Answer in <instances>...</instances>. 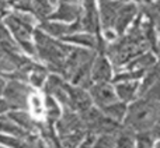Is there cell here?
<instances>
[{
  "mask_svg": "<svg viewBox=\"0 0 160 148\" xmlns=\"http://www.w3.org/2000/svg\"><path fill=\"white\" fill-rule=\"evenodd\" d=\"M159 124V82L127 108L122 127L133 134L152 130Z\"/></svg>",
  "mask_w": 160,
  "mask_h": 148,
  "instance_id": "1",
  "label": "cell"
},
{
  "mask_svg": "<svg viewBox=\"0 0 160 148\" xmlns=\"http://www.w3.org/2000/svg\"><path fill=\"white\" fill-rule=\"evenodd\" d=\"M34 46H35V56L45 64L48 72L53 74H61L63 67L65 59L70 52L73 45H69L63 41H56L55 38L47 35L39 28L34 30Z\"/></svg>",
  "mask_w": 160,
  "mask_h": 148,
  "instance_id": "2",
  "label": "cell"
},
{
  "mask_svg": "<svg viewBox=\"0 0 160 148\" xmlns=\"http://www.w3.org/2000/svg\"><path fill=\"white\" fill-rule=\"evenodd\" d=\"M3 24L11 34L13 39L21 52H25L30 56H35V46H34V30H35L37 20L28 11L14 10L4 16Z\"/></svg>",
  "mask_w": 160,
  "mask_h": 148,
  "instance_id": "3",
  "label": "cell"
},
{
  "mask_svg": "<svg viewBox=\"0 0 160 148\" xmlns=\"http://www.w3.org/2000/svg\"><path fill=\"white\" fill-rule=\"evenodd\" d=\"M53 127L58 134L59 143L63 148H76L87 136L80 115L75 110L66 109V108L61 113L59 119L55 122Z\"/></svg>",
  "mask_w": 160,
  "mask_h": 148,
  "instance_id": "4",
  "label": "cell"
},
{
  "mask_svg": "<svg viewBox=\"0 0 160 148\" xmlns=\"http://www.w3.org/2000/svg\"><path fill=\"white\" fill-rule=\"evenodd\" d=\"M32 94V87L28 85L25 81L7 80L2 96H4L3 99L8 105L10 110H28Z\"/></svg>",
  "mask_w": 160,
  "mask_h": 148,
  "instance_id": "5",
  "label": "cell"
},
{
  "mask_svg": "<svg viewBox=\"0 0 160 148\" xmlns=\"http://www.w3.org/2000/svg\"><path fill=\"white\" fill-rule=\"evenodd\" d=\"M39 30L44 31L47 35L52 36V38H59V39H63L69 35H73V34L83 31L82 24H80V18L70 22V24L47 20V21L39 22Z\"/></svg>",
  "mask_w": 160,
  "mask_h": 148,
  "instance_id": "6",
  "label": "cell"
},
{
  "mask_svg": "<svg viewBox=\"0 0 160 148\" xmlns=\"http://www.w3.org/2000/svg\"><path fill=\"white\" fill-rule=\"evenodd\" d=\"M87 91L91 98V102L98 109L105 105L112 104L118 99L115 95V91H114V87L110 82H93Z\"/></svg>",
  "mask_w": 160,
  "mask_h": 148,
  "instance_id": "7",
  "label": "cell"
},
{
  "mask_svg": "<svg viewBox=\"0 0 160 148\" xmlns=\"http://www.w3.org/2000/svg\"><path fill=\"white\" fill-rule=\"evenodd\" d=\"M139 13V7L135 3H122V6L119 7L118 14L115 17L114 21V27L112 31L117 34L118 36L124 35L127 32V30L129 28V25L133 22V20L136 18Z\"/></svg>",
  "mask_w": 160,
  "mask_h": 148,
  "instance_id": "8",
  "label": "cell"
},
{
  "mask_svg": "<svg viewBox=\"0 0 160 148\" xmlns=\"http://www.w3.org/2000/svg\"><path fill=\"white\" fill-rule=\"evenodd\" d=\"M80 24L84 32L100 35V20L96 0H83V13L80 16Z\"/></svg>",
  "mask_w": 160,
  "mask_h": 148,
  "instance_id": "9",
  "label": "cell"
},
{
  "mask_svg": "<svg viewBox=\"0 0 160 148\" xmlns=\"http://www.w3.org/2000/svg\"><path fill=\"white\" fill-rule=\"evenodd\" d=\"M68 95H69V109L75 110V112L83 113L88 108L93 106L88 91L84 88L68 84Z\"/></svg>",
  "mask_w": 160,
  "mask_h": 148,
  "instance_id": "10",
  "label": "cell"
},
{
  "mask_svg": "<svg viewBox=\"0 0 160 148\" xmlns=\"http://www.w3.org/2000/svg\"><path fill=\"white\" fill-rule=\"evenodd\" d=\"M90 77L93 82H110L112 80V66L104 55H97L91 64Z\"/></svg>",
  "mask_w": 160,
  "mask_h": 148,
  "instance_id": "11",
  "label": "cell"
},
{
  "mask_svg": "<svg viewBox=\"0 0 160 148\" xmlns=\"http://www.w3.org/2000/svg\"><path fill=\"white\" fill-rule=\"evenodd\" d=\"M121 0H110V2H105L100 4V10H98V20L100 24H101L102 30H112L114 27V21H115V17L118 14L119 7L122 6Z\"/></svg>",
  "mask_w": 160,
  "mask_h": 148,
  "instance_id": "12",
  "label": "cell"
},
{
  "mask_svg": "<svg viewBox=\"0 0 160 148\" xmlns=\"http://www.w3.org/2000/svg\"><path fill=\"white\" fill-rule=\"evenodd\" d=\"M82 16V7L79 4H70V3H59V7L52 11L48 20L59 22H73Z\"/></svg>",
  "mask_w": 160,
  "mask_h": 148,
  "instance_id": "13",
  "label": "cell"
},
{
  "mask_svg": "<svg viewBox=\"0 0 160 148\" xmlns=\"http://www.w3.org/2000/svg\"><path fill=\"white\" fill-rule=\"evenodd\" d=\"M155 64H158V59L156 55L150 50L143 52L141 55H138L136 58H133L132 60H129L125 64V70H132V72H139V73H146L149 69H152Z\"/></svg>",
  "mask_w": 160,
  "mask_h": 148,
  "instance_id": "14",
  "label": "cell"
},
{
  "mask_svg": "<svg viewBox=\"0 0 160 148\" xmlns=\"http://www.w3.org/2000/svg\"><path fill=\"white\" fill-rule=\"evenodd\" d=\"M7 116L17 124L21 127L24 132L30 133H37V119H34L27 110H8Z\"/></svg>",
  "mask_w": 160,
  "mask_h": 148,
  "instance_id": "15",
  "label": "cell"
},
{
  "mask_svg": "<svg viewBox=\"0 0 160 148\" xmlns=\"http://www.w3.org/2000/svg\"><path fill=\"white\" fill-rule=\"evenodd\" d=\"M138 90H139V82L138 81H125V82H117V85L114 87L117 98H119V101L128 104L136 99L138 96Z\"/></svg>",
  "mask_w": 160,
  "mask_h": 148,
  "instance_id": "16",
  "label": "cell"
},
{
  "mask_svg": "<svg viewBox=\"0 0 160 148\" xmlns=\"http://www.w3.org/2000/svg\"><path fill=\"white\" fill-rule=\"evenodd\" d=\"M61 41L66 42L69 45H73V46H82V48H87V49H93V50H96V46H97V35L84 32V31H80V32H76L73 35H69L66 38L61 39Z\"/></svg>",
  "mask_w": 160,
  "mask_h": 148,
  "instance_id": "17",
  "label": "cell"
},
{
  "mask_svg": "<svg viewBox=\"0 0 160 148\" xmlns=\"http://www.w3.org/2000/svg\"><path fill=\"white\" fill-rule=\"evenodd\" d=\"M52 11L53 6L51 4L49 0H31L30 13L35 17L37 21H47L48 17L52 14Z\"/></svg>",
  "mask_w": 160,
  "mask_h": 148,
  "instance_id": "18",
  "label": "cell"
},
{
  "mask_svg": "<svg viewBox=\"0 0 160 148\" xmlns=\"http://www.w3.org/2000/svg\"><path fill=\"white\" fill-rule=\"evenodd\" d=\"M42 104H44V115H45L44 120L55 124V122L58 120L59 116H61V113H62L61 105H59L58 101L51 95H45Z\"/></svg>",
  "mask_w": 160,
  "mask_h": 148,
  "instance_id": "19",
  "label": "cell"
},
{
  "mask_svg": "<svg viewBox=\"0 0 160 148\" xmlns=\"http://www.w3.org/2000/svg\"><path fill=\"white\" fill-rule=\"evenodd\" d=\"M0 133L13 136V137H17V138H21V140L28 136L27 132H24L21 127H18L10 118H8L7 113L0 116Z\"/></svg>",
  "mask_w": 160,
  "mask_h": 148,
  "instance_id": "20",
  "label": "cell"
},
{
  "mask_svg": "<svg viewBox=\"0 0 160 148\" xmlns=\"http://www.w3.org/2000/svg\"><path fill=\"white\" fill-rule=\"evenodd\" d=\"M127 108H128L127 104H124V102H121V101H115L110 105H105V106L100 108V110H101L107 118L122 123V120H124V118H125V113H127Z\"/></svg>",
  "mask_w": 160,
  "mask_h": 148,
  "instance_id": "21",
  "label": "cell"
},
{
  "mask_svg": "<svg viewBox=\"0 0 160 148\" xmlns=\"http://www.w3.org/2000/svg\"><path fill=\"white\" fill-rule=\"evenodd\" d=\"M142 78H143V80H142V82L139 84L138 96L139 95H143L146 91H149L153 85L159 82V67H158V64H155L152 69L148 70V72L142 76Z\"/></svg>",
  "mask_w": 160,
  "mask_h": 148,
  "instance_id": "22",
  "label": "cell"
},
{
  "mask_svg": "<svg viewBox=\"0 0 160 148\" xmlns=\"http://www.w3.org/2000/svg\"><path fill=\"white\" fill-rule=\"evenodd\" d=\"M139 14L143 17L146 21L152 22L155 27L159 25V3L158 0L150 3H143L139 8Z\"/></svg>",
  "mask_w": 160,
  "mask_h": 148,
  "instance_id": "23",
  "label": "cell"
},
{
  "mask_svg": "<svg viewBox=\"0 0 160 148\" xmlns=\"http://www.w3.org/2000/svg\"><path fill=\"white\" fill-rule=\"evenodd\" d=\"M48 74H49V72L47 70V67L42 66V64H38V66H37L32 72L28 74L27 81L30 82L34 88H42V85H44V82H45V80H47Z\"/></svg>",
  "mask_w": 160,
  "mask_h": 148,
  "instance_id": "24",
  "label": "cell"
},
{
  "mask_svg": "<svg viewBox=\"0 0 160 148\" xmlns=\"http://www.w3.org/2000/svg\"><path fill=\"white\" fill-rule=\"evenodd\" d=\"M115 148H135V134L122 127L115 136Z\"/></svg>",
  "mask_w": 160,
  "mask_h": 148,
  "instance_id": "25",
  "label": "cell"
},
{
  "mask_svg": "<svg viewBox=\"0 0 160 148\" xmlns=\"http://www.w3.org/2000/svg\"><path fill=\"white\" fill-rule=\"evenodd\" d=\"M158 140L159 138H156L150 133V130L145 133H138L135 134V148H156Z\"/></svg>",
  "mask_w": 160,
  "mask_h": 148,
  "instance_id": "26",
  "label": "cell"
},
{
  "mask_svg": "<svg viewBox=\"0 0 160 148\" xmlns=\"http://www.w3.org/2000/svg\"><path fill=\"white\" fill-rule=\"evenodd\" d=\"M21 148H48V147L37 133H30L25 138H22Z\"/></svg>",
  "mask_w": 160,
  "mask_h": 148,
  "instance_id": "27",
  "label": "cell"
},
{
  "mask_svg": "<svg viewBox=\"0 0 160 148\" xmlns=\"http://www.w3.org/2000/svg\"><path fill=\"white\" fill-rule=\"evenodd\" d=\"M93 148H115V136H108V134L96 136Z\"/></svg>",
  "mask_w": 160,
  "mask_h": 148,
  "instance_id": "28",
  "label": "cell"
},
{
  "mask_svg": "<svg viewBox=\"0 0 160 148\" xmlns=\"http://www.w3.org/2000/svg\"><path fill=\"white\" fill-rule=\"evenodd\" d=\"M0 146L7 147V148H21L22 147V140L21 138L13 137V136L0 133Z\"/></svg>",
  "mask_w": 160,
  "mask_h": 148,
  "instance_id": "29",
  "label": "cell"
},
{
  "mask_svg": "<svg viewBox=\"0 0 160 148\" xmlns=\"http://www.w3.org/2000/svg\"><path fill=\"white\" fill-rule=\"evenodd\" d=\"M7 3H10L14 7V10L20 11H28L30 13L31 8V0H7Z\"/></svg>",
  "mask_w": 160,
  "mask_h": 148,
  "instance_id": "30",
  "label": "cell"
},
{
  "mask_svg": "<svg viewBox=\"0 0 160 148\" xmlns=\"http://www.w3.org/2000/svg\"><path fill=\"white\" fill-rule=\"evenodd\" d=\"M94 138L96 136H91V134H87L84 137V140L79 144L76 148H93V144H94Z\"/></svg>",
  "mask_w": 160,
  "mask_h": 148,
  "instance_id": "31",
  "label": "cell"
},
{
  "mask_svg": "<svg viewBox=\"0 0 160 148\" xmlns=\"http://www.w3.org/2000/svg\"><path fill=\"white\" fill-rule=\"evenodd\" d=\"M8 105L6 104V101L3 98H0V116L2 115H4V113H7L8 112Z\"/></svg>",
  "mask_w": 160,
  "mask_h": 148,
  "instance_id": "32",
  "label": "cell"
},
{
  "mask_svg": "<svg viewBox=\"0 0 160 148\" xmlns=\"http://www.w3.org/2000/svg\"><path fill=\"white\" fill-rule=\"evenodd\" d=\"M7 0H0V18H2L3 16H6V10H7Z\"/></svg>",
  "mask_w": 160,
  "mask_h": 148,
  "instance_id": "33",
  "label": "cell"
},
{
  "mask_svg": "<svg viewBox=\"0 0 160 148\" xmlns=\"http://www.w3.org/2000/svg\"><path fill=\"white\" fill-rule=\"evenodd\" d=\"M6 82H7V80L3 78L2 76H0V96L3 95V91H4V87H6Z\"/></svg>",
  "mask_w": 160,
  "mask_h": 148,
  "instance_id": "34",
  "label": "cell"
},
{
  "mask_svg": "<svg viewBox=\"0 0 160 148\" xmlns=\"http://www.w3.org/2000/svg\"><path fill=\"white\" fill-rule=\"evenodd\" d=\"M59 3H70V4H79V0H59Z\"/></svg>",
  "mask_w": 160,
  "mask_h": 148,
  "instance_id": "35",
  "label": "cell"
},
{
  "mask_svg": "<svg viewBox=\"0 0 160 148\" xmlns=\"http://www.w3.org/2000/svg\"><path fill=\"white\" fill-rule=\"evenodd\" d=\"M125 3H143V0H121Z\"/></svg>",
  "mask_w": 160,
  "mask_h": 148,
  "instance_id": "36",
  "label": "cell"
},
{
  "mask_svg": "<svg viewBox=\"0 0 160 148\" xmlns=\"http://www.w3.org/2000/svg\"><path fill=\"white\" fill-rule=\"evenodd\" d=\"M49 2H51V4L52 6H55V4H58L59 3V0H49Z\"/></svg>",
  "mask_w": 160,
  "mask_h": 148,
  "instance_id": "37",
  "label": "cell"
},
{
  "mask_svg": "<svg viewBox=\"0 0 160 148\" xmlns=\"http://www.w3.org/2000/svg\"><path fill=\"white\" fill-rule=\"evenodd\" d=\"M100 2V4H101V3H105V2H110V0H98Z\"/></svg>",
  "mask_w": 160,
  "mask_h": 148,
  "instance_id": "38",
  "label": "cell"
},
{
  "mask_svg": "<svg viewBox=\"0 0 160 148\" xmlns=\"http://www.w3.org/2000/svg\"><path fill=\"white\" fill-rule=\"evenodd\" d=\"M150 2H155V0H143V3H150Z\"/></svg>",
  "mask_w": 160,
  "mask_h": 148,
  "instance_id": "39",
  "label": "cell"
},
{
  "mask_svg": "<svg viewBox=\"0 0 160 148\" xmlns=\"http://www.w3.org/2000/svg\"><path fill=\"white\" fill-rule=\"evenodd\" d=\"M0 148H7V147H3V146H0Z\"/></svg>",
  "mask_w": 160,
  "mask_h": 148,
  "instance_id": "40",
  "label": "cell"
}]
</instances>
